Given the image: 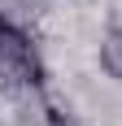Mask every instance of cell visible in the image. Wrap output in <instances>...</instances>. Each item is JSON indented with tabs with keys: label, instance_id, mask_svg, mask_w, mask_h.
<instances>
[{
	"label": "cell",
	"instance_id": "2",
	"mask_svg": "<svg viewBox=\"0 0 122 126\" xmlns=\"http://www.w3.org/2000/svg\"><path fill=\"white\" fill-rule=\"evenodd\" d=\"M96 57H100V70H105L113 83H122V22H109V26H105Z\"/></svg>",
	"mask_w": 122,
	"mask_h": 126
},
{
	"label": "cell",
	"instance_id": "3",
	"mask_svg": "<svg viewBox=\"0 0 122 126\" xmlns=\"http://www.w3.org/2000/svg\"><path fill=\"white\" fill-rule=\"evenodd\" d=\"M39 122H44V126H83V122H79V113H74L70 104L57 100V96H48V91L39 96Z\"/></svg>",
	"mask_w": 122,
	"mask_h": 126
},
{
	"label": "cell",
	"instance_id": "4",
	"mask_svg": "<svg viewBox=\"0 0 122 126\" xmlns=\"http://www.w3.org/2000/svg\"><path fill=\"white\" fill-rule=\"evenodd\" d=\"M9 26H13V17H9V13H4V9H0V35H4Z\"/></svg>",
	"mask_w": 122,
	"mask_h": 126
},
{
	"label": "cell",
	"instance_id": "1",
	"mask_svg": "<svg viewBox=\"0 0 122 126\" xmlns=\"http://www.w3.org/2000/svg\"><path fill=\"white\" fill-rule=\"evenodd\" d=\"M48 91V65L39 57V44L31 26L13 22L0 35V100H18V96H44Z\"/></svg>",
	"mask_w": 122,
	"mask_h": 126
}]
</instances>
